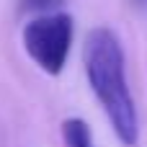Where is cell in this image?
Masks as SVG:
<instances>
[{"label": "cell", "mask_w": 147, "mask_h": 147, "mask_svg": "<svg viewBox=\"0 0 147 147\" xmlns=\"http://www.w3.org/2000/svg\"><path fill=\"white\" fill-rule=\"evenodd\" d=\"M134 3H137V5H147V0H134Z\"/></svg>", "instance_id": "5"}, {"label": "cell", "mask_w": 147, "mask_h": 147, "mask_svg": "<svg viewBox=\"0 0 147 147\" xmlns=\"http://www.w3.org/2000/svg\"><path fill=\"white\" fill-rule=\"evenodd\" d=\"M88 85L101 103L116 140L124 147H134L140 140V119L134 96L127 80V59L119 36L111 28H93L83 49Z\"/></svg>", "instance_id": "1"}, {"label": "cell", "mask_w": 147, "mask_h": 147, "mask_svg": "<svg viewBox=\"0 0 147 147\" xmlns=\"http://www.w3.org/2000/svg\"><path fill=\"white\" fill-rule=\"evenodd\" d=\"M21 39H23V49H26L28 59L41 72L57 78L70 59L72 39H75L72 16L65 10L39 13L36 18H31L23 26Z\"/></svg>", "instance_id": "2"}, {"label": "cell", "mask_w": 147, "mask_h": 147, "mask_svg": "<svg viewBox=\"0 0 147 147\" xmlns=\"http://www.w3.org/2000/svg\"><path fill=\"white\" fill-rule=\"evenodd\" d=\"M62 142L65 147H93V134L85 119L70 116L62 121Z\"/></svg>", "instance_id": "3"}, {"label": "cell", "mask_w": 147, "mask_h": 147, "mask_svg": "<svg viewBox=\"0 0 147 147\" xmlns=\"http://www.w3.org/2000/svg\"><path fill=\"white\" fill-rule=\"evenodd\" d=\"M62 5V0H21L23 10H34V13H52Z\"/></svg>", "instance_id": "4"}]
</instances>
